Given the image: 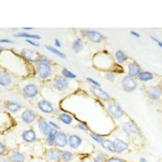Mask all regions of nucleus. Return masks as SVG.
I'll return each mask as SVG.
<instances>
[{"label": "nucleus", "instance_id": "nucleus-49", "mask_svg": "<svg viewBox=\"0 0 162 162\" xmlns=\"http://www.w3.org/2000/svg\"><path fill=\"white\" fill-rule=\"evenodd\" d=\"M24 29H25V30H31V29H33L32 28H24Z\"/></svg>", "mask_w": 162, "mask_h": 162}, {"label": "nucleus", "instance_id": "nucleus-17", "mask_svg": "<svg viewBox=\"0 0 162 162\" xmlns=\"http://www.w3.org/2000/svg\"><path fill=\"white\" fill-rule=\"evenodd\" d=\"M122 129L127 134H133V133H136L138 131L137 126L135 123H133L131 122H127L126 123L123 124Z\"/></svg>", "mask_w": 162, "mask_h": 162}, {"label": "nucleus", "instance_id": "nucleus-33", "mask_svg": "<svg viewBox=\"0 0 162 162\" xmlns=\"http://www.w3.org/2000/svg\"><path fill=\"white\" fill-rule=\"evenodd\" d=\"M91 137L93 138V140H95L96 142L100 143H102L105 140L104 138L102 137V136H101V135H97V134H92V135H91Z\"/></svg>", "mask_w": 162, "mask_h": 162}, {"label": "nucleus", "instance_id": "nucleus-14", "mask_svg": "<svg viewBox=\"0 0 162 162\" xmlns=\"http://www.w3.org/2000/svg\"><path fill=\"white\" fill-rule=\"evenodd\" d=\"M60 152L58 149H50V151L47 152V158L51 161L57 162L60 160L61 157Z\"/></svg>", "mask_w": 162, "mask_h": 162}, {"label": "nucleus", "instance_id": "nucleus-43", "mask_svg": "<svg viewBox=\"0 0 162 162\" xmlns=\"http://www.w3.org/2000/svg\"><path fill=\"white\" fill-rule=\"evenodd\" d=\"M50 126H53V128H54V129H55V130L59 129V126H58L56 123H54V122H50Z\"/></svg>", "mask_w": 162, "mask_h": 162}, {"label": "nucleus", "instance_id": "nucleus-32", "mask_svg": "<svg viewBox=\"0 0 162 162\" xmlns=\"http://www.w3.org/2000/svg\"><path fill=\"white\" fill-rule=\"evenodd\" d=\"M63 75L65 76V78H70V79H75L76 75L75 74H73L72 72H71L70 71H68L66 68L63 69Z\"/></svg>", "mask_w": 162, "mask_h": 162}, {"label": "nucleus", "instance_id": "nucleus-25", "mask_svg": "<svg viewBox=\"0 0 162 162\" xmlns=\"http://www.w3.org/2000/svg\"><path fill=\"white\" fill-rule=\"evenodd\" d=\"M72 48H73V50L75 51L76 53H79L80 51H81L82 50V43H81V39L80 38H77L75 39L73 42V44H72Z\"/></svg>", "mask_w": 162, "mask_h": 162}, {"label": "nucleus", "instance_id": "nucleus-23", "mask_svg": "<svg viewBox=\"0 0 162 162\" xmlns=\"http://www.w3.org/2000/svg\"><path fill=\"white\" fill-rule=\"evenodd\" d=\"M7 108L11 112L16 113L17 112V111H19V110L21 109V105L19 104H18V103H16V102H11L7 103Z\"/></svg>", "mask_w": 162, "mask_h": 162}, {"label": "nucleus", "instance_id": "nucleus-50", "mask_svg": "<svg viewBox=\"0 0 162 162\" xmlns=\"http://www.w3.org/2000/svg\"><path fill=\"white\" fill-rule=\"evenodd\" d=\"M2 50V47H1V46H0V50Z\"/></svg>", "mask_w": 162, "mask_h": 162}, {"label": "nucleus", "instance_id": "nucleus-45", "mask_svg": "<svg viewBox=\"0 0 162 162\" xmlns=\"http://www.w3.org/2000/svg\"><path fill=\"white\" fill-rule=\"evenodd\" d=\"M152 40H154L155 41H157V43L158 44V46H159L160 47H161V48H162V42H161V41H160L159 40H157V39H156L155 37H152Z\"/></svg>", "mask_w": 162, "mask_h": 162}, {"label": "nucleus", "instance_id": "nucleus-8", "mask_svg": "<svg viewBox=\"0 0 162 162\" xmlns=\"http://www.w3.org/2000/svg\"><path fill=\"white\" fill-rule=\"evenodd\" d=\"M91 90H92L93 93L95 96H97V97H99L101 99L109 100L110 98V95H109L106 92H105L103 89H102L100 87L93 86L92 88H91Z\"/></svg>", "mask_w": 162, "mask_h": 162}, {"label": "nucleus", "instance_id": "nucleus-3", "mask_svg": "<svg viewBox=\"0 0 162 162\" xmlns=\"http://www.w3.org/2000/svg\"><path fill=\"white\" fill-rule=\"evenodd\" d=\"M108 110L111 113V115H113L116 118H122L124 114L123 110L122 109V107L116 102H112L108 106Z\"/></svg>", "mask_w": 162, "mask_h": 162}, {"label": "nucleus", "instance_id": "nucleus-10", "mask_svg": "<svg viewBox=\"0 0 162 162\" xmlns=\"http://www.w3.org/2000/svg\"><path fill=\"white\" fill-rule=\"evenodd\" d=\"M54 85L58 90L64 91L68 88V81L65 77H58L55 80Z\"/></svg>", "mask_w": 162, "mask_h": 162}, {"label": "nucleus", "instance_id": "nucleus-5", "mask_svg": "<svg viewBox=\"0 0 162 162\" xmlns=\"http://www.w3.org/2000/svg\"><path fill=\"white\" fill-rule=\"evenodd\" d=\"M23 92H24V94L27 97L33 98L38 93V89H37L36 85H34L33 84H28L25 86V88L23 89Z\"/></svg>", "mask_w": 162, "mask_h": 162}, {"label": "nucleus", "instance_id": "nucleus-13", "mask_svg": "<svg viewBox=\"0 0 162 162\" xmlns=\"http://www.w3.org/2000/svg\"><path fill=\"white\" fill-rule=\"evenodd\" d=\"M22 138L23 140L26 141V142H33L36 140V133L33 130H27V131H25L23 132L22 134Z\"/></svg>", "mask_w": 162, "mask_h": 162}, {"label": "nucleus", "instance_id": "nucleus-46", "mask_svg": "<svg viewBox=\"0 0 162 162\" xmlns=\"http://www.w3.org/2000/svg\"><path fill=\"white\" fill-rule=\"evenodd\" d=\"M54 41H55L54 44H55V46H57V47H61V46H62V45H61L60 41H58V39H55Z\"/></svg>", "mask_w": 162, "mask_h": 162}, {"label": "nucleus", "instance_id": "nucleus-20", "mask_svg": "<svg viewBox=\"0 0 162 162\" xmlns=\"http://www.w3.org/2000/svg\"><path fill=\"white\" fill-rule=\"evenodd\" d=\"M10 159H11V161L13 162H24L25 157L21 152L18 151H14L11 152Z\"/></svg>", "mask_w": 162, "mask_h": 162}, {"label": "nucleus", "instance_id": "nucleus-30", "mask_svg": "<svg viewBox=\"0 0 162 162\" xmlns=\"http://www.w3.org/2000/svg\"><path fill=\"white\" fill-rule=\"evenodd\" d=\"M46 48L48 50H50V52L54 53V54L58 55V56H59V57H61V58H65V57H66L65 54H64L63 53L61 52V51H59L58 49H55V48L50 46H46Z\"/></svg>", "mask_w": 162, "mask_h": 162}, {"label": "nucleus", "instance_id": "nucleus-1", "mask_svg": "<svg viewBox=\"0 0 162 162\" xmlns=\"http://www.w3.org/2000/svg\"><path fill=\"white\" fill-rule=\"evenodd\" d=\"M122 86L126 92H132V91L135 90L137 87V82H136V80L134 77L127 75L122 79Z\"/></svg>", "mask_w": 162, "mask_h": 162}, {"label": "nucleus", "instance_id": "nucleus-21", "mask_svg": "<svg viewBox=\"0 0 162 162\" xmlns=\"http://www.w3.org/2000/svg\"><path fill=\"white\" fill-rule=\"evenodd\" d=\"M149 96L150 98L153 100H157L161 96V91L157 87H152L149 90Z\"/></svg>", "mask_w": 162, "mask_h": 162}, {"label": "nucleus", "instance_id": "nucleus-51", "mask_svg": "<svg viewBox=\"0 0 162 162\" xmlns=\"http://www.w3.org/2000/svg\"><path fill=\"white\" fill-rule=\"evenodd\" d=\"M161 87H162V85H161Z\"/></svg>", "mask_w": 162, "mask_h": 162}, {"label": "nucleus", "instance_id": "nucleus-9", "mask_svg": "<svg viewBox=\"0 0 162 162\" xmlns=\"http://www.w3.org/2000/svg\"><path fill=\"white\" fill-rule=\"evenodd\" d=\"M67 143H68V140H67L66 134H64L63 132H59L57 134L54 141V143L56 145L60 148H64L65 146H66Z\"/></svg>", "mask_w": 162, "mask_h": 162}, {"label": "nucleus", "instance_id": "nucleus-19", "mask_svg": "<svg viewBox=\"0 0 162 162\" xmlns=\"http://www.w3.org/2000/svg\"><path fill=\"white\" fill-rule=\"evenodd\" d=\"M11 84V79L8 74L0 72V85L7 87Z\"/></svg>", "mask_w": 162, "mask_h": 162}, {"label": "nucleus", "instance_id": "nucleus-18", "mask_svg": "<svg viewBox=\"0 0 162 162\" xmlns=\"http://www.w3.org/2000/svg\"><path fill=\"white\" fill-rule=\"evenodd\" d=\"M81 142H82V140L78 135H71L69 138V144H70L72 149H78V147L81 144Z\"/></svg>", "mask_w": 162, "mask_h": 162}, {"label": "nucleus", "instance_id": "nucleus-11", "mask_svg": "<svg viewBox=\"0 0 162 162\" xmlns=\"http://www.w3.org/2000/svg\"><path fill=\"white\" fill-rule=\"evenodd\" d=\"M113 143V147H114L115 152H118V153H121L125 150H126L127 147H128L127 143H125L124 141H122L120 139H115Z\"/></svg>", "mask_w": 162, "mask_h": 162}, {"label": "nucleus", "instance_id": "nucleus-40", "mask_svg": "<svg viewBox=\"0 0 162 162\" xmlns=\"http://www.w3.org/2000/svg\"><path fill=\"white\" fill-rule=\"evenodd\" d=\"M79 128H80V129H82L83 131H88V127L87 126V125L86 124H80L79 125Z\"/></svg>", "mask_w": 162, "mask_h": 162}, {"label": "nucleus", "instance_id": "nucleus-41", "mask_svg": "<svg viewBox=\"0 0 162 162\" xmlns=\"http://www.w3.org/2000/svg\"><path fill=\"white\" fill-rule=\"evenodd\" d=\"M27 42H28L29 44L33 46H36V47L39 46V44H37V43H36V42H33V41H32L31 40H29V39H27Z\"/></svg>", "mask_w": 162, "mask_h": 162}, {"label": "nucleus", "instance_id": "nucleus-42", "mask_svg": "<svg viewBox=\"0 0 162 162\" xmlns=\"http://www.w3.org/2000/svg\"><path fill=\"white\" fill-rule=\"evenodd\" d=\"M0 162H10V161L7 157H0Z\"/></svg>", "mask_w": 162, "mask_h": 162}, {"label": "nucleus", "instance_id": "nucleus-47", "mask_svg": "<svg viewBox=\"0 0 162 162\" xmlns=\"http://www.w3.org/2000/svg\"><path fill=\"white\" fill-rule=\"evenodd\" d=\"M131 35H133L134 37H140L139 33H136V32H134V31H131Z\"/></svg>", "mask_w": 162, "mask_h": 162}, {"label": "nucleus", "instance_id": "nucleus-27", "mask_svg": "<svg viewBox=\"0 0 162 162\" xmlns=\"http://www.w3.org/2000/svg\"><path fill=\"white\" fill-rule=\"evenodd\" d=\"M57 134H58V133H57V131L55 129H54V128H51L50 133H49V135H47V136H48V140H48V142L50 143H51V144L54 143Z\"/></svg>", "mask_w": 162, "mask_h": 162}, {"label": "nucleus", "instance_id": "nucleus-48", "mask_svg": "<svg viewBox=\"0 0 162 162\" xmlns=\"http://www.w3.org/2000/svg\"><path fill=\"white\" fill-rule=\"evenodd\" d=\"M146 161H146L145 158H141V159H140V162H146Z\"/></svg>", "mask_w": 162, "mask_h": 162}, {"label": "nucleus", "instance_id": "nucleus-24", "mask_svg": "<svg viewBox=\"0 0 162 162\" xmlns=\"http://www.w3.org/2000/svg\"><path fill=\"white\" fill-rule=\"evenodd\" d=\"M139 79L142 81H149V80H152L153 78V75L150 73L149 72H140V75H138Z\"/></svg>", "mask_w": 162, "mask_h": 162}, {"label": "nucleus", "instance_id": "nucleus-28", "mask_svg": "<svg viewBox=\"0 0 162 162\" xmlns=\"http://www.w3.org/2000/svg\"><path fill=\"white\" fill-rule=\"evenodd\" d=\"M116 58L119 63H124L127 59V56L122 50H118L115 54Z\"/></svg>", "mask_w": 162, "mask_h": 162}, {"label": "nucleus", "instance_id": "nucleus-4", "mask_svg": "<svg viewBox=\"0 0 162 162\" xmlns=\"http://www.w3.org/2000/svg\"><path fill=\"white\" fill-rule=\"evenodd\" d=\"M51 67L48 64H42L39 65L37 68V72L41 78L42 79H46L48 77L50 76L51 75Z\"/></svg>", "mask_w": 162, "mask_h": 162}, {"label": "nucleus", "instance_id": "nucleus-12", "mask_svg": "<svg viewBox=\"0 0 162 162\" xmlns=\"http://www.w3.org/2000/svg\"><path fill=\"white\" fill-rule=\"evenodd\" d=\"M37 105H38V108L42 112L49 113H52L54 111V107H53L52 104L46 100H42L41 102H39Z\"/></svg>", "mask_w": 162, "mask_h": 162}, {"label": "nucleus", "instance_id": "nucleus-15", "mask_svg": "<svg viewBox=\"0 0 162 162\" xmlns=\"http://www.w3.org/2000/svg\"><path fill=\"white\" fill-rule=\"evenodd\" d=\"M140 66L138 65L136 63H130L128 66V71H129V75L131 77L136 76L139 75L140 73Z\"/></svg>", "mask_w": 162, "mask_h": 162}, {"label": "nucleus", "instance_id": "nucleus-2", "mask_svg": "<svg viewBox=\"0 0 162 162\" xmlns=\"http://www.w3.org/2000/svg\"><path fill=\"white\" fill-rule=\"evenodd\" d=\"M21 55L23 57L27 59L28 61H30L33 63H37V62H40L41 58V55H40L36 51L28 50V49H24L21 51Z\"/></svg>", "mask_w": 162, "mask_h": 162}, {"label": "nucleus", "instance_id": "nucleus-34", "mask_svg": "<svg viewBox=\"0 0 162 162\" xmlns=\"http://www.w3.org/2000/svg\"><path fill=\"white\" fill-rule=\"evenodd\" d=\"M105 157L103 154H99L97 155L93 159V162H104Z\"/></svg>", "mask_w": 162, "mask_h": 162}, {"label": "nucleus", "instance_id": "nucleus-36", "mask_svg": "<svg viewBox=\"0 0 162 162\" xmlns=\"http://www.w3.org/2000/svg\"><path fill=\"white\" fill-rule=\"evenodd\" d=\"M108 162H124V161L119 159V158H117V157H111L108 160Z\"/></svg>", "mask_w": 162, "mask_h": 162}, {"label": "nucleus", "instance_id": "nucleus-37", "mask_svg": "<svg viewBox=\"0 0 162 162\" xmlns=\"http://www.w3.org/2000/svg\"><path fill=\"white\" fill-rule=\"evenodd\" d=\"M105 77H106V79H107L108 80H110V81H113L114 78H115L113 74H107L105 75Z\"/></svg>", "mask_w": 162, "mask_h": 162}, {"label": "nucleus", "instance_id": "nucleus-44", "mask_svg": "<svg viewBox=\"0 0 162 162\" xmlns=\"http://www.w3.org/2000/svg\"><path fill=\"white\" fill-rule=\"evenodd\" d=\"M0 42H4V43H12L13 41L8 39H0Z\"/></svg>", "mask_w": 162, "mask_h": 162}, {"label": "nucleus", "instance_id": "nucleus-38", "mask_svg": "<svg viewBox=\"0 0 162 162\" xmlns=\"http://www.w3.org/2000/svg\"><path fill=\"white\" fill-rule=\"evenodd\" d=\"M87 80H88V81H89V82L90 83H92V84H93L95 86H96V87H100V84L98 82H96V80H93V79H91V78H88V79H87Z\"/></svg>", "mask_w": 162, "mask_h": 162}, {"label": "nucleus", "instance_id": "nucleus-29", "mask_svg": "<svg viewBox=\"0 0 162 162\" xmlns=\"http://www.w3.org/2000/svg\"><path fill=\"white\" fill-rule=\"evenodd\" d=\"M61 157H62V159L64 162H70L73 158V154L68 151H65L63 152Z\"/></svg>", "mask_w": 162, "mask_h": 162}, {"label": "nucleus", "instance_id": "nucleus-39", "mask_svg": "<svg viewBox=\"0 0 162 162\" xmlns=\"http://www.w3.org/2000/svg\"><path fill=\"white\" fill-rule=\"evenodd\" d=\"M5 146H4V144H3L2 142H0V155H2V154L5 152Z\"/></svg>", "mask_w": 162, "mask_h": 162}, {"label": "nucleus", "instance_id": "nucleus-7", "mask_svg": "<svg viewBox=\"0 0 162 162\" xmlns=\"http://www.w3.org/2000/svg\"><path fill=\"white\" fill-rule=\"evenodd\" d=\"M21 118H22L24 122L27 124H30L33 122L34 120L36 119V114H35V113L33 112V110H26L21 114Z\"/></svg>", "mask_w": 162, "mask_h": 162}, {"label": "nucleus", "instance_id": "nucleus-6", "mask_svg": "<svg viewBox=\"0 0 162 162\" xmlns=\"http://www.w3.org/2000/svg\"><path fill=\"white\" fill-rule=\"evenodd\" d=\"M84 33L85 34V36H87L88 38L90 39L91 41H93V42H102V41H104L105 37L102 36V34L96 31H92V30H86L84 31Z\"/></svg>", "mask_w": 162, "mask_h": 162}, {"label": "nucleus", "instance_id": "nucleus-26", "mask_svg": "<svg viewBox=\"0 0 162 162\" xmlns=\"http://www.w3.org/2000/svg\"><path fill=\"white\" fill-rule=\"evenodd\" d=\"M59 119L63 122V123L66 124V125L71 124L72 122V121H73L72 117L69 115V114H67V113H62V114H60Z\"/></svg>", "mask_w": 162, "mask_h": 162}, {"label": "nucleus", "instance_id": "nucleus-22", "mask_svg": "<svg viewBox=\"0 0 162 162\" xmlns=\"http://www.w3.org/2000/svg\"><path fill=\"white\" fill-rule=\"evenodd\" d=\"M102 146L105 149H106L108 151L112 152H115L114 150V147H113V143L112 141L108 140H105L102 143Z\"/></svg>", "mask_w": 162, "mask_h": 162}, {"label": "nucleus", "instance_id": "nucleus-35", "mask_svg": "<svg viewBox=\"0 0 162 162\" xmlns=\"http://www.w3.org/2000/svg\"><path fill=\"white\" fill-rule=\"evenodd\" d=\"M40 62H41L42 64H48V65H49L50 63V59H48L46 57H43V56H41V60H40Z\"/></svg>", "mask_w": 162, "mask_h": 162}, {"label": "nucleus", "instance_id": "nucleus-31", "mask_svg": "<svg viewBox=\"0 0 162 162\" xmlns=\"http://www.w3.org/2000/svg\"><path fill=\"white\" fill-rule=\"evenodd\" d=\"M16 37H26V38H33V39H40V37L38 35H31V34H28V33H18Z\"/></svg>", "mask_w": 162, "mask_h": 162}, {"label": "nucleus", "instance_id": "nucleus-16", "mask_svg": "<svg viewBox=\"0 0 162 162\" xmlns=\"http://www.w3.org/2000/svg\"><path fill=\"white\" fill-rule=\"evenodd\" d=\"M38 127L39 130L41 131L45 135H48L50 133L51 127L50 126V123H47L43 119H40L38 122Z\"/></svg>", "mask_w": 162, "mask_h": 162}]
</instances>
